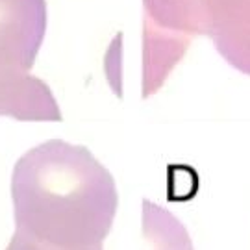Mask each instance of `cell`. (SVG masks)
<instances>
[{"instance_id":"cell-1","label":"cell","mask_w":250,"mask_h":250,"mask_svg":"<svg viewBox=\"0 0 250 250\" xmlns=\"http://www.w3.org/2000/svg\"><path fill=\"white\" fill-rule=\"evenodd\" d=\"M15 232L60 250L104 245L119 209L115 178L83 145L48 139L11 172Z\"/></svg>"},{"instance_id":"cell-2","label":"cell","mask_w":250,"mask_h":250,"mask_svg":"<svg viewBox=\"0 0 250 250\" xmlns=\"http://www.w3.org/2000/svg\"><path fill=\"white\" fill-rule=\"evenodd\" d=\"M200 36L250 76V0H143V99L163 87Z\"/></svg>"},{"instance_id":"cell-3","label":"cell","mask_w":250,"mask_h":250,"mask_svg":"<svg viewBox=\"0 0 250 250\" xmlns=\"http://www.w3.org/2000/svg\"><path fill=\"white\" fill-rule=\"evenodd\" d=\"M46 26V0H0V80L32 74Z\"/></svg>"},{"instance_id":"cell-4","label":"cell","mask_w":250,"mask_h":250,"mask_svg":"<svg viewBox=\"0 0 250 250\" xmlns=\"http://www.w3.org/2000/svg\"><path fill=\"white\" fill-rule=\"evenodd\" d=\"M0 117L22 123H62L63 113L50 85L36 74L0 80Z\"/></svg>"},{"instance_id":"cell-5","label":"cell","mask_w":250,"mask_h":250,"mask_svg":"<svg viewBox=\"0 0 250 250\" xmlns=\"http://www.w3.org/2000/svg\"><path fill=\"white\" fill-rule=\"evenodd\" d=\"M143 250H195L188 228L169 209L143 200L141 209Z\"/></svg>"},{"instance_id":"cell-6","label":"cell","mask_w":250,"mask_h":250,"mask_svg":"<svg viewBox=\"0 0 250 250\" xmlns=\"http://www.w3.org/2000/svg\"><path fill=\"white\" fill-rule=\"evenodd\" d=\"M4 250H60V249H54V247H48V245H43V243H37L34 239H30L26 235L19 232H13L11 239H9L8 247ZM91 250H104L102 247L99 249H91Z\"/></svg>"}]
</instances>
